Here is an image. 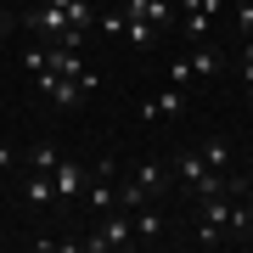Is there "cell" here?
Here are the masks:
<instances>
[{
  "mask_svg": "<svg viewBox=\"0 0 253 253\" xmlns=\"http://www.w3.org/2000/svg\"><path fill=\"white\" fill-rule=\"evenodd\" d=\"M169 186H174V169L163 158H146L135 174H129V186H118V208H129L135 214L141 203H163L169 197Z\"/></svg>",
  "mask_w": 253,
  "mask_h": 253,
  "instance_id": "obj_1",
  "label": "cell"
},
{
  "mask_svg": "<svg viewBox=\"0 0 253 253\" xmlns=\"http://www.w3.org/2000/svg\"><path fill=\"white\" fill-rule=\"evenodd\" d=\"M129 242H135V214H129V208H107V219H101V225L90 231V236H84V253H113V248H129Z\"/></svg>",
  "mask_w": 253,
  "mask_h": 253,
  "instance_id": "obj_2",
  "label": "cell"
},
{
  "mask_svg": "<svg viewBox=\"0 0 253 253\" xmlns=\"http://www.w3.org/2000/svg\"><path fill=\"white\" fill-rule=\"evenodd\" d=\"M231 191H214V197H197V248H219L225 242V219H231Z\"/></svg>",
  "mask_w": 253,
  "mask_h": 253,
  "instance_id": "obj_3",
  "label": "cell"
},
{
  "mask_svg": "<svg viewBox=\"0 0 253 253\" xmlns=\"http://www.w3.org/2000/svg\"><path fill=\"white\" fill-rule=\"evenodd\" d=\"M135 118H141V124H174V118H186V90H180V84H169V90L135 101Z\"/></svg>",
  "mask_w": 253,
  "mask_h": 253,
  "instance_id": "obj_4",
  "label": "cell"
},
{
  "mask_svg": "<svg viewBox=\"0 0 253 253\" xmlns=\"http://www.w3.org/2000/svg\"><path fill=\"white\" fill-rule=\"evenodd\" d=\"M180 28H186V40L191 45H203L208 40V28H214V11H219V0H180Z\"/></svg>",
  "mask_w": 253,
  "mask_h": 253,
  "instance_id": "obj_5",
  "label": "cell"
},
{
  "mask_svg": "<svg viewBox=\"0 0 253 253\" xmlns=\"http://www.w3.org/2000/svg\"><path fill=\"white\" fill-rule=\"evenodd\" d=\"M28 28H34V34H45V45H56V40L68 34V17L56 6H45V0H34V6H28V17H23Z\"/></svg>",
  "mask_w": 253,
  "mask_h": 253,
  "instance_id": "obj_6",
  "label": "cell"
},
{
  "mask_svg": "<svg viewBox=\"0 0 253 253\" xmlns=\"http://www.w3.org/2000/svg\"><path fill=\"white\" fill-rule=\"evenodd\" d=\"M34 84H40V96H45V101H56V107H73V101L84 96L79 84H73V79H62L56 68H40V73H34Z\"/></svg>",
  "mask_w": 253,
  "mask_h": 253,
  "instance_id": "obj_7",
  "label": "cell"
},
{
  "mask_svg": "<svg viewBox=\"0 0 253 253\" xmlns=\"http://www.w3.org/2000/svg\"><path fill=\"white\" fill-rule=\"evenodd\" d=\"M124 11H129V17H141V23H152V28H163V34L180 23V11H174L169 0H124Z\"/></svg>",
  "mask_w": 253,
  "mask_h": 253,
  "instance_id": "obj_8",
  "label": "cell"
},
{
  "mask_svg": "<svg viewBox=\"0 0 253 253\" xmlns=\"http://www.w3.org/2000/svg\"><path fill=\"white\" fill-rule=\"evenodd\" d=\"M51 180H56V197H79V191L90 186V169H84L79 158H62V163L51 169Z\"/></svg>",
  "mask_w": 253,
  "mask_h": 253,
  "instance_id": "obj_9",
  "label": "cell"
},
{
  "mask_svg": "<svg viewBox=\"0 0 253 253\" xmlns=\"http://www.w3.org/2000/svg\"><path fill=\"white\" fill-rule=\"evenodd\" d=\"M17 191H23L28 208H51V203H56V180H51L45 169H28V180H23Z\"/></svg>",
  "mask_w": 253,
  "mask_h": 253,
  "instance_id": "obj_10",
  "label": "cell"
},
{
  "mask_svg": "<svg viewBox=\"0 0 253 253\" xmlns=\"http://www.w3.org/2000/svg\"><path fill=\"white\" fill-rule=\"evenodd\" d=\"M124 40H129L135 51H158V45H163V28H152V23H141V17L124 11Z\"/></svg>",
  "mask_w": 253,
  "mask_h": 253,
  "instance_id": "obj_11",
  "label": "cell"
},
{
  "mask_svg": "<svg viewBox=\"0 0 253 253\" xmlns=\"http://www.w3.org/2000/svg\"><path fill=\"white\" fill-rule=\"evenodd\" d=\"M163 225H169V214H163L158 203H141V208H135V236H141V242L163 236Z\"/></svg>",
  "mask_w": 253,
  "mask_h": 253,
  "instance_id": "obj_12",
  "label": "cell"
},
{
  "mask_svg": "<svg viewBox=\"0 0 253 253\" xmlns=\"http://www.w3.org/2000/svg\"><path fill=\"white\" fill-rule=\"evenodd\" d=\"M186 62H191V73H197V79H214V73L225 68V51H214V45H208V40H203V45L191 51Z\"/></svg>",
  "mask_w": 253,
  "mask_h": 253,
  "instance_id": "obj_13",
  "label": "cell"
},
{
  "mask_svg": "<svg viewBox=\"0 0 253 253\" xmlns=\"http://www.w3.org/2000/svg\"><path fill=\"white\" fill-rule=\"evenodd\" d=\"M197 152H203V163H208V169H225V163H231V141H225V135H208Z\"/></svg>",
  "mask_w": 253,
  "mask_h": 253,
  "instance_id": "obj_14",
  "label": "cell"
},
{
  "mask_svg": "<svg viewBox=\"0 0 253 253\" xmlns=\"http://www.w3.org/2000/svg\"><path fill=\"white\" fill-rule=\"evenodd\" d=\"M56 163H62V152H56V146H51V141H40V146H34V152H28V169H45V174H51V169H56Z\"/></svg>",
  "mask_w": 253,
  "mask_h": 253,
  "instance_id": "obj_15",
  "label": "cell"
},
{
  "mask_svg": "<svg viewBox=\"0 0 253 253\" xmlns=\"http://www.w3.org/2000/svg\"><path fill=\"white\" fill-rule=\"evenodd\" d=\"M236 73H242V90H253V40H242L236 51Z\"/></svg>",
  "mask_w": 253,
  "mask_h": 253,
  "instance_id": "obj_16",
  "label": "cell"
},
{
  "mask_svg": "<svg viewBox=\"0 0 253 253\" xmlns=\"http://www.w3.org/2000/svg\"><path fill=\"white\" fill-rule=\"evenodd\" d=\"M169 84H180V90H186V84H197V73H191L186 56H174V62H169Z\"/></svg>",
  "mask_w": 253,
  "mask_h": 253,
  "instance_id": "obj_17",
  "label": "cell"
},
{
  "mask_svg": "<svg viewBox=\"0 0 253 253\" xmlns=\"http://www.w3.org/2000/svg\"><path fill=\"white\" fill-rule=\"evenodd\" d=\"M236 28H242V40H248V28H253V0H236Z\"/></svg>",
  "mask_w": 253,
  "mask_h": 253,
  "instance_id": "obj_18",
  "label": "cell"
},
{
  "mask_svg": "<svg viewBox=\"0 0 253 253\" xmlns=\"http://www.w3.org/2000/svg\"><path fill=\"white\" fill-rule=\"evenodd\" d=\"M6 169H11V146H0V191H6Z\"/></svg>",
  "mask_w": 253,
  "mask_h": 253,
  "instance_id": "obj_19",
  "label": "cell"
},
{
  "mask_svg": "<svg viewBox=\"0 0 253 253\" xmlns=\"http://www.w3.org/2000/svg\"><path fill=\"white\" fill-rule=\"evenodd\" d=\"M6 28H11V17H6V6H0V34H6Z\"/></svg>",
  "mask_w": 253,
  "mask_h": 253,
  "instance_id": "obj_20",
  "label": "cell"
},
{
  "mask_svg": "<svg viewBox=\"0 0 253 253\" xmlns=\"http://www.w3.org/2000/svg\"><path fill=\"white\" fill-rule=\"evenodd\" d=\"M242 242H248V248H253V219H248V236H242Z\"/></svg>",
  "mask_w": 253,
  "mask_h": 253,
  "instance_id": "obj_21",
  "label": "cell"
},
{
  "mask_svg": "<svg viewBox=\"0 0 253 253\" xmlns=\"http://www.w3.org/2000/svg\"><path fill=\"white\" fill-rule=\"evenodd\" d=\"M11 6H34V0H11Z\"/></svg>",
  "mask_w": 253,
  "mask_h": 253,
  "instance_id": "obj_22",
  "label": "cell"
},
{
  "mask_svg": "<svg viewBox=\"0 0 253 253\" xmlns=\"http://www.w3.org/2000/svg\"><path fill=\"white\" fill-rule=\"evenodd\" d=\"M96 6H113V0H96Z\"/></svg>",
  "mask_w": 253,
  "mask_h": 253,
  "instance_id": "obj_23",
  "label": "cell"
},
{
  "mask_svg": "<svg viewBox=\"0 0 253 253\" xmlns=\"http://www.w3.org/2000/svg\"><path fill=\"white\" fill-rule=\"evenodd\" d=\"M248 40H253V28H248Z\"/></svg>",
  "mask_w": 253,
  "mask_h": 253,
  "instance_id": "obj_24",
  "label": "cell"
}]
</instances>
